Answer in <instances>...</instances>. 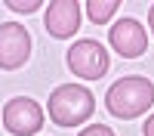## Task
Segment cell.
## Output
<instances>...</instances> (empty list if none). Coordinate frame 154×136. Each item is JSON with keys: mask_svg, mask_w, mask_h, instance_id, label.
Listing matches in <instances>:
<instances>
[{"mask_svg": "<svg viewBox=\"0 0 154 136\" xmlns=\"http://www.w3.org/2000/svg\"><path fill=\"white\" fill-rule=\"evenodd\" d=\"M3 127L12 136H34L43 127V108L28 96H16L3 105Z\"/></svg>", "mask_w": 154, "mask_h": 136, "instance_id": "4", "label": "cell"}, {"mask_svg": "<svg viewBox=\"0 0 154 136\" xmlns=\"http://www.w3.org/2000/svg\"><path fill=\"white\" fill-rule=\"evenodd\" d=\"M142 133H145V136H154V115H148V118H145V124H142Z\"/></svg>", "mask_w": 154, "mask_h": 136, "instance_id": "11", "label": "cell"}, {"mask_svg": "<svg viewBox=\"0 0 154 136\" xmlns=\"http://www.w3.org/2000/svg\"><path fill=\"white\" fill-rule=\"evenodd\" d=\"M148 25H151V34H154V6H151V12H148Z\"/></svg>", "mask_w": 154, "mask_h": 136, "instance_id": "12", "label": "cell"}, {"mask_svg": "<svg viewBox=\"0 0 154 136\" xmlns=\"http://www.w3.org/2000/svg\"><path fill=\"white\" fill-rule=\"evenodd\" d=\"M80 136H114V130L105 127V124H89V127L80 130Z\"/></svg>", "mask_w": 154, "mask_h": 136, "instance_id": "10", "label": "cell"}, {"mask_svg": "<svg viewBox=\"0 0 154 136\" xmlns=\"http://www.w3.org/2000/svg\"><path fill=\"white\" fill-rule=\"evenodd\" d=\"M43 28L53 37H59V40L74 37L77 28H80V3H77V0H53V3L46 6Z\"/></svg>", "mask_w": 154, "mask_h": 136, "instance_id": "7", "label": "cell"}, {"mask_svg": "<svg viewBox=\"0 0 154 136\" xmlns=\"http://www.w3.org/2000/svg\"><path fill=\"white\" fill-rule=\"evenodd\" d=\"M6 6L12 12H34V9H40V0H28V3H22V0H9Z\"/></svg>", "mask_w": 154, "mask_h": 136, "instance_id": "9", "label": "cell"}, {"mask_svg": "<svg viewBox=\"0 0 154 136\" xmlns=\"http://www.w3.org/2000/svg\"><path fill=\"white\" fill-rule=\"evenodd\" d=\"M31 56V34L19 22H3L0 25V68H22Z\"/></svg>", "mask_w": 154, "mask_h": 136, "instance_id": "5", "label": "cell"}, {"mask_svg": "<svg viewBox=\"0 0 154 136\" xmlns=\"http://www.w3.org/2000/svg\"><path fill=\"white\" fill-rule=\"evenodd\" d=\"M96 99L86 87L77 84H62L49 93V121L59 127H77L86 118H93Z\"/></svg>", "mask_w": 154, "mask_h": 136, "instance_id": "2", "label": "cell"}, {"mask_svg": "<svg viewBox=\"0 0 154 136\" xmlns=\"http://www.w3.org/2000/svg\"><path fill=\"white\" fill-rule=\"evenodd\" d=\"M117 0H89L86 3V16H89V22H96V25H105L114 12H117Z\"/></svg>", "mask_w": 154, "mask_h": 136, "instance_id": "8", "label": "cell"}, {"mask_svg": "<svg viewBox=\"0 0 154 136\" xmlns=\"http://www.w3.org/2000/svg\"><path fill=\"white\" fill-rule=\"evenodd\" d=\"M68 68L77 74V77H83V81H99V77H105V71L111 68L108 49L99 40H93V37L77 40L68 49Z\"/></svg>", "mask_w": 154, "mask_h": 136, "instance_id": "3", "label": "cell"}, {"mask_svg": "<svg viewBox=\"0 0 154 136\" xmlns=\"http://www.w3.org/2000/svg\"><path fill=\"white\" fill-rule=\"evenodd\" d=\"M154 102V84L142 74H130V77H120L111 84V90L105 93V105L114 118L130 121L145 115Z\"/></svg>", "mask_w": 154, "mask_h": 136, "instance_id": "1", "label": "cell"}, {"mask_svg": "<svg viewBox=\"0 0 154 136\" xmlns=\"http://www.w3.org/2000/svg\"><path fill=\"white\" fill-rule=\"evenodd\" d=\"M108 43L117 49L123 59H136V56H142L148 49V34L142 28V22H136V19H117L114 28H111V34H108Z\"/></svg>", "mask_w": 154, "mask_h": 136, "instance_id": "6", "label": "cell"}]
</instances>
